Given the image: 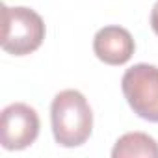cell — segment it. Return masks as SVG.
I'll list each match as a JSON object with an SVG mask.
<instances>
[{"mask_svg": "<svg viewBox=\"0 0 158 158\" xmlns=\"http://www.w3.org/2000/svg\"><path fill=\"white\" fill-rule=\"evenodd\" d=\"M52 134L61 147H78L89 139L93 112L88 99L76 89L60 91L50 104Z\"/></svg>", "mask_w": 158, "mask_h": 158, "instance_id": "1", "label": "cell"}, {"mask_svg": "<svg viewBox=\"0 0 158 158\" xmlns=\"http://www.w3.org/2000/svg\"><path fill=\"white\" fill-rule=\"evenodd\" d=\"M2 48L13 56H26L37 50L45 39V23L30 8L2 6Z\"/></svg>", "mask_w": 158, "mask_h": 158, "instance_id": "2", "label": "cell"}, {"mask_svg": "<svg viewBox=\"0 0 158 158\" xmlns=\"http://www.w3.org/2000/svg\"><path fill=\"white\" fill-rule=\"evenodd\" d=\"M121 89L134 110L145 121L158 123V67L149 63H136L127 69L121 78Z\"/></svg>", "mask_w": 158, "mask_h": 158, "instance_id": "3", "label": "cell"}, {"mask_svg": "<svg viewBox=\"0 0 158 158\" xmlns=\"http://www.w3.org/2000/svg\"><path fill=\"white\" fill-rule=\"evenodd\" d=\"M39 136V115L24 104L13 102L0 115V143L8 151H23L30 147Z\"/></svg>", "mask_w": 158, "mask_h": 158, "instance_id": "4", "label": "cell"}, {"mask_svg": "<svg viewBox=\"0 0 158 158\" xmlns=\"http://www.w3.org/2000/svg\"><path fill=\"white\" fill-rule=\"evenodd\" d=\"M136 50L132 34L123 26H104L93 37L95 56L108 65H125Z\"/></svg>", "mask_w": 158, "mask_h": 158, "instance_id": "5", "label": "cell"}, {"mask_svg": "<svg viewBox=\"0 0 158 158\" xmlns=\"http://www.w3.org/2000/svg\"><path fill=\"white\" fill-rule=\"evenodd\" d=\"M114 158H132V156H143V158H158V143L154 138H151L145 132H127L123 134L114 149Z\"/></svg>", "mask_w": 158, "mask_h": 158, "instance_id": "6", "label": "cell"}, {"mask_svg": "<svg viewBox=\"0 0 158 158\" xmlns=\"http://www.w3.org/2000/svg\"><path fill=\"white\" fill-rule=\"evenodd\" d=\"M151 28H152V32L158 35V0L154 2L152 11H151Z\"/></svg>", "mask_w": 158, "mask_h": 158, "instance_id": "7", "label": "cell"}]
</instances>
